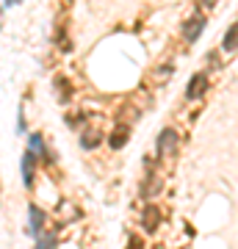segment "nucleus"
I'll use <instances>...</instances> for the list:
<instances>
[{
  "mask_svg": "<svg viewBox=\"0 0 238 249\" xmlns=\"http://www.w3.org/2000/svg\"><path fill=\"white\" fill-rule=\"evenodd\" d=\"M9 3H11V0H9Z\"/></svg>",
  "mask_w": 238,
  "mask_h": 249,
  "instance_id": "nucleus-11",
  "label": "nucleus"
},
{
  "mask_svg": "<svg viewBox=\"0 0 238 249\" xmlns=\"http://www.w3.org/2000/svg\"><path fill=\"white\" fill-rule=\"evenodd\" d=\"M205 89H208V78L205 75H194V78L188 80V100H194V97H202L205 94Z\"/></svg>",
  "mask_w": 238,
  "mask_h": 249,
  "instance_id": "nucleus-3",
  "label": "nucleus"
},
{
  "mask_svg": "<svg viewBox=\"0 0 238 249\" xmlns=\"http://www.w3.org/2000/svg\"><path fill=\"white\" fill-rule=\"evenodd\" d=\"M202 28H205V19H194V22H188V28H185V36L194 42L197 36L202 34Z\"/></svg>",
  "mask_w": 238,
  "mask_h": 249,
  "instance_id": "nucleus-7",
  "label": "nucleus"
},
{
  "mask_svg": "<svg viewBox=\"0 0 238 249\" xmlns=\"http://www.w3.org/2000/svg\"><path fill=\"white\" fill-rule=\"evenodd\" d=\"M175 147H177V133L175 130H161V136H158V155L161 158H166V155H172L175 152Z\"/></svg>",
  "mask_w": 238,
  "mask_h": 249,
  "instance_id": "nucleus-1",
  "label": "nucleus"
},
{
  "mask_svg": "<svg viewBox=\"0 0 238 249\" xmlns=\"http://www.w3.org/2000/svg\"><path fill=\"white\" fill-rule=\"evenodd\" d=\"M80 144H83L86 150H92V147H97V144H100V139H97V133H86V136H83V142H80Z\"/></svg>",
  "mask_w": 238,
  "mask_h": 249,
  "instance_id": "nucleus-9",
  "label": "nucleus"
},
{
  "mask_svg": "<svg viewBox=\"0 0 238 249\" xmlns=\"http://www.w3.org/2000/svg\"><path fill=\"white\" fill-rule=\"evenodd\" d=\"M55 86H61V100L70 97V83H67L64 78H55Z\"/></svg>",
  "mask_w": 238,
  "mask_h": 249,
  "instance_id": "nucleus-10",
  "label": "nucleus"
},
{
  "mask_svg": "<svg viewBox=\"0 0 238 249\" xmlns=\"http://www.w3.org/2000/svg\"><path fill=\"white\" fill-rule=\"evenodd\" d=\"M161 188H164V180H161L155 172H150V175H147V180H144V186H141V194L147 196V199H152Z\"/></svg>",
  "mask_w": 238,
  "mask_h": 249,
  "instance_id": "nucleus-2",
  "label": "nucleus"
},
{
  "mask_svg": "<svg viewBox=\"0 0 238 249\" xmlns=\"http://www.w3.org/2000/svg\"><path fill=\"white\" fill-rule=\"evenodd\" d=\"M125 142H128V127H116L114 133H111V139H108V144H111L114 150H119Z\"/></svg>",
  "mask_w": 238,
  "mask_h": 249,
  "instance_id": "nucleus-5",
  "label": "nucleus"
},
{
  "mask_svg": "<svg viewBox=\"0 0 238 249\" xmlns=\"http://www.w3.org/2000/svg\"><path fill=\"white\" fill-rule=\"evenodd\" d=\"M31 222H34V230H36V232L42 230V224H44V213L39 211V208H36V205L31 208Z\"/></svg>",
  "mask_w": 238,
  "mask_h": 249,
  "instance_id": "nucleus-8",
  "label": "nucleus"
},
{
  "mask_svg": "<svg viewBox=\"0 0 238 249\" xmlns=\"http://www.w3.org/2000/svg\"><path fill=\"white\" fill-rule=\"evenodd\" d=\"M221 47H224V50H236V47H238V25H233L227 31V36H224Z\"/></svg>",
  "mask_w": 238,
  "mask_h": 249,
  "instance_id": "nucleus-6",
  "label": "nucleus"
},
{
  "mask_svg": "<svg viewBox=\"0 0 238 249\" xmlns=\"http://www.w3.org/2000/svg\"><path fill=\"white\" fill-rule=\"evenodd\" d=\"M161 224V213L155 205H147V211H144V230L147 232H155Z\"/></svg>",
  "mask_w": 238,
  "mask_h": 249,
  "instance_id": "nucleus-4",
  "label": "nucleus"
}]
</instances>
